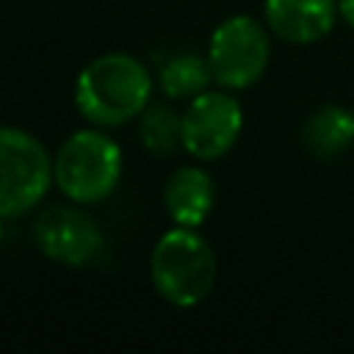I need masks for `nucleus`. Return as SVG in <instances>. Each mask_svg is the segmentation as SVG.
Here are the masks:
<instances>
[{"label": "nucleus", "mask_w": 354, "mask_h": 354, "mask_svg": "<svg viewBox=\"0 0 354 354\" xmlns=\"http://www.w3.org/2000/svg\"><path fill=\"white\" fill-rule=\"evenodd\" d=\"M3 221H6V216H0V241H3V232H6V230H3Z\"/></svg>", "instance_id": "4468645a"}, {"label": "nucleus", "mask_w": 354, "mask_h": 354, "mask_svg": "<svg viewBox=\"0 0 354 354\" xmlns=\"http://www.w3.org/2000/svg\"><path fill=\"white\" fill-rule=\"evenodd\" d=\"M304 147L321 158L335 160L354 144V113L343 105H321L301 127Z\"/></svg>", "instance_id": "9d476101"}, {"label": "nucleus", "mask_w": 354, "mask_h": 354, "mask_svg": "<svg viewBox=\"0 0 354 354\" xmlns=\"http://www.w3.org/2000/svg\"><path fill=\"white\" fill-rule=\"evenodd\" d=\"M152 100L149 69L127 53L88 61L75 80V105L94 127H119L141 116Z\"/></svg>", "instance_id": "f257e3e1"}, {"label": "nucleus", "mask_w": 354, "mask_h": 354, "mask_svg": "<svg viewBox=\"0 0 354 354\" xmlns=\"http://www.w3.org/2000/svg\"><path fill=\"white\" fill-rule=\"evenodd\" d=\"M53 183V158L44 144L11 124H0V216L17 218L36 207Z\"/></svg>", "instance_id": "20e7f679"}, {"label": "nucleus", "mask_w": 354, "mask_h": 354, "mask_svg": "<svg viewBox=\"0 0 354 354\" xmlns=\"http://www.w3.org/2000/svg\"><path fill=\"white\" fill-rule=\"evenodd\" d=\"M149 279L169 304L194 307L216 285V254L194 227L174 224L149 254Z\"/></svg>", "instance_id": "f03ea898"}, {"label": "nucleus", "mask_w": 354, "mask_h": 354, "mask_svg": "<svg viewBox=\"0 0 354 354\" xmlns=\"http://www.w3.org/2000/svg\"><path fill=\"white\" fill-rule=\"evenodd\" d=\"M33 238L44 257L72 268L91 263L102 249V232L97 221L80 207L69 205L47 207L33 227Z\"/></svg>", "instance_id": "0eeeda50"}, {"label": "nucleus", "mask_w": 354, "mask_h": 354, "mask_svg": "<svg viewBox=\"0 0 354 354\" xmlns=\"http://www.w3.org/2000/svg\"><path fill=\"white\" fill-rule=\"evenodd\" d=\"M160 88L166 97L171 100H194L196 94L207 91V86L213 83V72L207 64V55H196V53H180L171 55L163 66H160Z\"/></svg>", "instance_id": "9b49d317"}, {"label": "nucleus", "mask_w": 354, "mask_h": 354, "mask_svg": "<svg viewBox=\"0 0 354 354\" xmlns=\"http://www.w3.org/2000/svg\"><path fill=\"white\" fill-rule=\"evenodd\" d=\"M213 180L199 166H180L163 185V207L177 227H202L213 210Z\"/></svg>", "instance_id": "1a4fd4ad"}, {"label": "nucleus", "mask_w": 354, "mask_h": 354, "mask_svg": "<svg viewBox=\"0 0 354 354\" xmlns=\"http://www.w3.org/2000/svg\"><path fill=\"white\" fill-rule=\"evenodd\" d=\"M122 177V149L100 127L75 130L53 158V183L75 205H97Z\"/></svg>", "instance_id": "7ed1b4c3"}, {"label": "nucleus", "mask_w": 354, "mask_h": 354, "mask_svg": "<svg viewBox=\"0 0 354 354\" xmlns=\"http://www.w3.org/2000/svg\"><path fill=\"white\" fill-rule=\"evenodd\" d=\"M266 28L268 25L257 22L254 17L235 14L213 30L207 44L213 83L230 91H241L263 77L271 58V39Z\"/></svg>", "instance_id": "39448f33"}, {"label": "nucleus", "mask_w": 354, "mask_h": 354, "mask_svg": "<svg viewBox=\"0 0 354 354\" xmlns=\"http://www.w3.org/2000/svg\"><path fill=\"white\" fill-rule=\"evenodd\" d=\"M183 119V149L196 160H218L224 158L241 130L243 111L241 102L227 91H202L188 108L180 113Z\"/></svg>", "instance_id": "423d86ee"}, {"label": "nucleus", "mask_w": 354, "mask_h": 354, "mask_svg": "<svg viewBox=\"0 0 354 354\" xmlns=\"http://www.w3.org/2000/svg\"><path fill=\"white\" fill-rule=\"evenodd\" d=\"M337 8H340V17L348 28H354V0H337Z\"/></svg>", "instance_id": "ddd939ff"}, {"label": "nucleus", "mask_w": 354, "mask_h": 354, "mask_svg": "<svg viewBox=\"0 0 354 354\" xmlns=\"http://www.w3.org/2000/svg\"><path fill=\"white\" fill-rule=\"evenodd\" d=\"M138 138L147 152L169 158L177 147H183V119L169 105L149 102L138 116Z\"/></svg>", "instance_id": "f8f14e48"}, {"label": "nucleus", "mask_w": 354, "mask_h": 354, "mask_svg": "<svg viewBox=\"0 0 354 354\" xmlns=\"http://www.w3.org/2000/svg\"><path fill=\"white\" fill-rule=\"evenodd\" d=\"M263 17L268 30L288 44L321 41L337 22V0H266Z\"/></svg>", "instance_id": "6e6552de"}]
</instances>
